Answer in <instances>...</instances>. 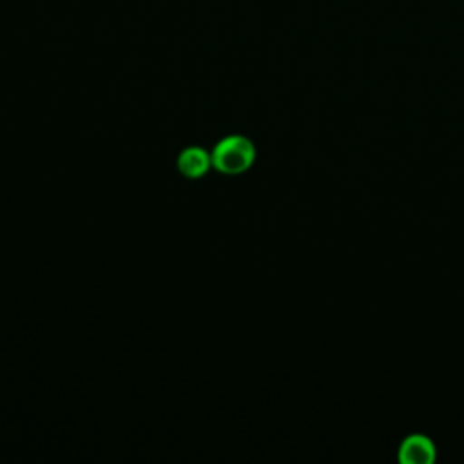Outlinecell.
Here are the masks:
<instances>
[{"label":"cell","mask_w":464,"mask_h":464,"mask_svg":"<svg viewBox=\"0 0 464 464\" xmlns=\"http://www.w3.org/2000/svg\"><path fill=\"white\" fill-rule=\"evenodd\" d=\"M212 169L225 176L246 172L256 161V147L243 134H230L219 140L210 150Z\"/></svg>","instance_id":"obj_1"},{"label":"cell","mask_w":464,"mask_h":464,"mask_svg":"<svg viewBox=\"0 0 464 464\" xmlns=\"http://www.w3.org/2000/svg\"><path fill=\"white\" fill-rule=\"evenodd\" d=\"M176 167L183 178L199 179V178L207 176V172L212 169V156L207 149L190 145L178 154Z\"/></svg>","instance_id":"obj_2"},{"label":"cell","mask_w":464,"mask_h":464,"mask_svg":"<svg viewBox=\"0 0 464 464\" xmlns=\"http://www.w3.org/2000/svg\"><path fill=\"white\" fill-rule=\"evenodd\" d=\"M435 457V446L426 435H410L399 448V460L404 464H430Z\"/></svg>","instance_id":"obj_3"}]
</instances>
